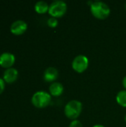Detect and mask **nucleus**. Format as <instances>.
<instances>
[{
	"instance_id": "ddd939ff",
	"label": "nucleus",
	"mask_w": 126,
	"mask_h": 127,
	"mask_svg": "<svg viewBox=\"0 0 126 127\" xmlns=\"http://www.w3.org/2000/svg\"><path fill=\"white\" fill-rule=\"evenodd\" d=\"M48 25L50 28H56L58 25V20L55 17H50L48 19Z\"/></svg>"
},
{
	"instance_id": "39448f33",
	"label": "nucleus",
	"mask_w": 126,
	"mask_h": 127,
	"mask_svg": "<svg viewBox=\"0 0 126 127\" xmlns=\"http://www.w3.org/2000/svg\"><path fill=\"white\" fill-rule=\"evenodd\" d=\"M88 59L84 55L76 56L72 62V68L77 73L84 72L88 67Z\"/></svg>"
},
{
	"instance_id": "f8f14e48",
	"label": "nucleus",
	"mask_w": 126,
	"mask_h": 127,
	"mask_svg": "<svg viewBox=\"0 0 126 127\" xmlns=\"http://www.w3.org/2000/svg\"><path fill=\"white\" fill-rule=\"evenodd\" d=\"M116 100L120 106L123 107H126V90L119 92L117 95Z\"/></svg>"
},
{
	"instance_id": "f257e3e1",
	"label": "nucleus",
	"mask_w": 126,
	"mask_h": 127,
	"mask_svg": "<svg viewBox=\"0 0 126 127\" xmlns=\"http://www.w3.org/2000/svg\"><path fill=\"white\" fill-rule=\"evenodd\" d=\"M91 12L97 19H105L109 16L111 10L106 3L101 1H93L91 4Z\"/></svg>"
},
{
	"instance_id": "9d476101",
	"label": "nucleus",
	"mask_w": 126,
	"mask_h": 127,
	"mask_svg": "<svg viewBox=\"0 0 126 127\" xmlns=\"http://www.w3.org/2000/svg\"><path fill=\"white\" fill-rule=\"evenodd\" d=\"M64 91V87L62 83L54 82L51 83L49 86V92L50 95L53 97H59L60 96Z\"/></svg>"
},
{
	"instance_id": "7ed1b4c3",
	"label": "nucleus",
	"mask_w": 126,
	"mask_h": 127,
	"mask_svg": "<svg viewBox=\"0 0 126 127\" xmlns=\"http://www.w3.org/2000/svg\"><path fill=\"white\" fill-rule=\"evenodd\" d=\"M51 101V95L45 91H38L31 97L32 104L39 109L47 107Z\"/></svg>"
},
{
	"instance_id": "0eeeda50",
	"label": "nucleus",
	"mask_w": 126,
	"mask_h": 127,
	"mask_svg": "<svg viewBox=\"0 0 126 127\" xmlns=\"http://www.w3.org/2000/svg\"><path fill=\"white\" fill-rule=\"evenodd\" d=\"M16 57L10 52H4L0 54V65L2 68H9L14 64Z\"/></svg>"
},
{
	"instance_id": "6ab92c4d",
	"label": "nucleus",
	"mask_w": 126,
	"mask_h": 127,
	"mask_svg": "<svg viewBox=\"0 0 126 127\" xmlns=\"http://www.w3.org/2000/svg\"><path fill=\"white\" fill-rule=\"evenodd\" d=\"M125 7H126V5H125Z\"/></svg>"
},
{
	"instance_id": "dca6fc26",
	"label": "nucleus",
	"mask_w": 126,
	"mask_h": 127,
	"mask_svg": "<svg viewBox=\"0 0 126 127\" xmlns=\"http://www.w3.org/2000/svg\"><path fill=\"white\" fill-rule=\"evenodd\" d=\"M123 85L124 88L126 89V76L123 78Z\"/></svg>"
},
{
	"instance_id": "2eb2a0df",
	"label": "nucleus",
	"mask_w": 126,
	"mask_h": 127,
	"mask_svg": "<svg viewBox=\"0 0 126 127\" xmlns=\"http://www.w3.org/2000/svg\"><path fill=\"white\" fill-rule=\"evenodd\" d=\"M4 80H3V78L0 77V94H1L4 89L5 87V83H4Z\"/></svg>"
},
{
	"instance_id": "f3484780",
	"label": "nucleus",
	"mask_w": 126,
	"mask_h": 127,
	"mask_svg": "<svg viewBox=\"0 0 126 127\" xmlns=\"http://www.w3.org/2000/svg\"><path fill=\"white\" fill-rule=\"evenodd\" d=\"M93 127H105L102 125H100V124H97V125H94Z\"/></svg>"
},
{
	"instance_id": "9b49d317",
	"label": "nucleus",
	"mask_w": 126,
	"mask_h": 127,
	"mask_svg": "<svg viewBox=\"0 0 126 127\" xmlns=\"http://www.w3.org/2000/svg\"><path fill=\"white\" fill-rule=\"evenodd\" d=\"M34 9H35L36 13H40V14H43V13H45L48 11L49 5L48 4L47 2H45L44 1H39L35 4Z\"/></svg>"
},
{
	"instance_id": "4468645a",
	"label": "nucleus",
	"mask_w": 126,
	"mask_h": 127,
	"mask_svg": "<svg viewBox=\"0 0 126 127\" xmlns=\"http://www.w3.org/2000/svg\"><path fill=\"white\" fill-rule=\"evenodd\" d=\"M69 127H83L82 123L78 121V120H74V121H72L69 125Z\"/></svg>"
},
{
	"instance_id": "a211bd4d",
	"label": "nucleus",
	"mask_w": 126,
	"mask_h": 127,
	"mask_svg": "<svg viewBox=\"0 0 126 127\" xmlns=\"http://www.w3.org/2000/svg\"><path fill=\"white\" fill-rule=\"evenodd\" d=\"M125 121H126V116H125Z\"/></svg>"
},
{
	"instance_id": "f03ea898",
	"label": "nucleus",
	"mask_w": 126,
	"mask_h": 127,
	"mask_svg": "<svg viewBox=\"0 0 126 127\" xmlns=\"http://www.w3.org/2000/svg\"><path fill=\"white\" fill-rule=\"evenodd\" d=\"M82 110V104L80 101L76 100H73L69 101L65 106L64 112L65 116L72 120H76L80 115Z\"/></svg>"
},
{
	"instance_id": "6e6552de",
	"label": "nucleus",
	"mask_w": 126,
	"mask_h": 127,
	"mask_svg": "<svg viewBox=\"0 0 126 127\" xmlns=\"http://www.w3.org/2000/svg\"><path fill=\"white\" fill-rule=\"evenodd\" d=\"M18 71L17 69H16L15 68H7L4 73H3V80H4L5 83H13V82H15L17 78H18Z\"/></svg>"
},
{
	"instance_id": "423d86ee",
	"label": "nucleus",
	"mask_w": 126,
	"mask_h": 127,
	"mask_svg": "<svg viewBox=\"0 0 126 127\" xmlns=\"http://www.w3.org/2000/svg\"><path fill=\"white\" fill-rule=\"evenodd\" d=\"M10 32L15 35H21L27 29V24L24 20H16L10 25Z\"/></svg>"
},
{
	"instance_id": "20e7f679",
	"label": "nucleus",
	"mask_w": 126,
	"mask_h": 127,
	"mask_svg": "<svg viewBox=\"0 0 126 127\" xmlns=\"http://www.w3.org/2000/svg\"><path fill=\"white\" fill-rule=\"evenodd\" d=\"M67 11V4L62 0H56L53 1L49 5L48 13L51 17L59 18L62 17Z\"/></svg>"
},
{
	"instance_id": "1a4fd4ad",
	"label": "nucleus",
	"mask_w": 126,
	"mask_h": 127,
	"mask_svg": "<svg viewBox=\"0 0 126 127\" xmlns=\"http://www.w3.org/2000/svg\"><path fill=\"white\" fill-rule=\"evenodd\" d=\"M59 71L54 67H48L45 69L43 74V78L45 81L48 83H54V81L58 78Z\"/></svg>"
}]
</instances>
